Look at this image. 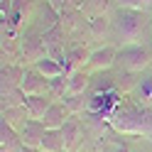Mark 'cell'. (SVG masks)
I'll use <instances>...</instances> for the list:
<instances>
[{"mask_svg": "<svg viewBox=\"0 0 152 152\" xmlns=\"http://www.w3.org/2000/svg\"><path fill=\"white\" fill-rule=\"evenodd\" d=\"M52 103H54V96H49V93H44V96H27L25 98V108H27V113H30V118L42 120Z\"/></svg>", "mask_w": 152, "mask_h": 152, "instance_id": "cell-8", "label": "cell"}, {"mask_svg": "<svg viewBox=\"0 0 152 152\" xmlns=\"http://www.w3.org/2000/svg\"><path fill=\"white\" fill-rule=\"evenodd\" d=\"M135 101L142 108H152V76H142L135 86Z\"/></svg>", "mask_w": 152, "mask_h": 152, "instance_id": "cell-14", "label": "cell"}, {"mask_svg": "<svg viewBox=\"0 0 152 152\" xmlns=\"http://www.w3.org/2000/svg\"><path fill=\"white\" fill-rule=\"evenodd\" d=\"M42 152H64V137H61V130H47L44 137H42Z\"/></svg>", "mask_w": 152, "mask_h": 152, "instance_id": "cell-16", "label": "cell"}, {"mask_svg": "<svg viewBox=\"0 0 152 152\" xmlns=\"http://www.w3.org/2000/svg\"><path fill=\"white\" fill-rule=\"evenodd\" d=\"M152 59V49L145 44H125L118 52V64L125 71H142Z\"/></svg>", "mask_w": 152, "mask_h": 152, "instance_id": "cell-3", "label": "cell"}, {"mask_svg": "<svg viewBox=\"0 0 152 152\" xmlns=\"http://www.w3.org/2000/svg\"><path fill=\"white\" fill-rule=\"evenodd\" d=\"M61 103H64L66 113H71V115H76V113H81V110H88V101L83 98V93L81 96H66Z\"/></svg>", "mask_w": 152, "mask_h": 152, "instance_id": "cell-20", "label": "cell"}, {"mask_svg": "<svg viewBox=\"0 0 152 152\" xmlns=\"http://www.w3.org/2000/svg\"><path fill=\"white\" fill-rule=\"evenodd\" d=\"M145 27H147V20H145V15L140 10H128V7H123L118 12V17H115V34L123 42V47L125 44H137V39L142 37V32H145Z\"/></svg>", "mask_w": 152, "mask_h": 152, "instance_id": "cell-2", "label": "cell"}, {"mask_svg": "<svg viewBox=\"0 0 152 152\" xmlns=\"http://www.w3.org/2000/svg\"><path fill=\"white\" fill-rule=\"evenodd\" d=\"M150 12H152V7H150Z\"/></svg>", "mask_w": 152, "mask_h": 152, "instance_id": "cell-25", "label": "cell"}, {"mask_svg": "<svg viewBox=\"0 0 152 152\" xmlns=\"http://www.w3.org/2000/svg\"><path fill=\"white\" fill-rule=\"evenodd\" d=\"M22 137L15 128H10L7 123H0V152H25L22 150Z\"/></svg>", "mask_w": 152, "mask_h": 152, "instance_id": "cell-6", "label": "cell"}, {"mask_svg": "<svg viewBox=\"0 0 152 152\" xmlns=\"http://www.w3.org/2000/svg\"><path fill=\"white\" fill-rule=\"evenodd\" d=\"M49 93L54 96V101H64L66 93H69V74L49 79Z\"/></svg>", "mask_w": 152, "mask_h": 152, "instance_id": "cell-18", "label": "cell"}, {"mask_svg": "<svg viewBox=\"0 0 152 152\" xmlns=\"http://www.w3.org/2000/svg\"><path fill=\"white\" fill-rule=\"evenodd\" d=\"M22 54H25V59H32V61L44 59V56H47L44 39H37V37H32V34L22 37Z\"/></svg>", "mask_w": 152, "mask_h": 152, "instance_id": "cell-11", "label": "cell"}, {"mask_svg": "<svg viewBox=\"0 0 152 152\" xmlns=\"http://www.w3.org/2000/svg\"><path fill=\"white\" fill-rule=\"evenodd\" d=\"M88 56H91V54H86L83 49H74L69 59H64V69H66V74L81 71V66H83V64H88Z\"/></svg>", "mask_w": 152, "mask_h": 152, "instance_id": "cell-19", "label": "cell"}, {"mask_svg": "<svg viewBox=\"0 0 152 152\" xmlns=\"http://www.w3.org/2000/svg\"><path fill=\"white\" fill-rule=\"evenodd\" d=\"M61 137H64V152H76L81 145V125L76 120H66L61 128Z\"/></svg>", "mask_w": 152, "mask_h": 152, "instance_id": "cell-10", "label": "cell"}, {"mask_svg": "<svg viewBox=\"0 0 152 152\" xmlns=\"http://www.w3.org/2000/svg\"><path fill=\"white\" fill-rule=\"evenodd\" d=\"M118 61V52L113 49V47H101V49H96L91 56H88V69L93 71H101V69H110L113 64Z\"/></svg>", "mask_w": 152, "mask_h": 152, "instance_id": "cell-7", "label": "cell"}, {"mask_svg": "<svg viewBox=\"0 0 152 152\" xmlns=\"http://www.w3.org/2000/svg\"><path fill=\"white\" fill-rule=\"evenodd\" d=\"M86 88H88V76L83 71L69 74V93H66V96H81Z\"/></svg>", "mask_w": 152, "mask_h": 152, "instance_id": "cell-17", "label": "cell"}, {"mask_svg": "<svg viewBox=\"0 0 152 152\" xmlns=\"http://www.w3.org/2000/svg\"><path fill=\"white\" fill-rule=\"evenodd\" d=\"M120 7H128V10H140V12H145L152 7V0H118Z\"/></svg>", "mask_w": 152, "mask_h": 152, "instance_id": "cell-22", "label": "cell"}, {"mask_svg": "<svg viewBox=\"0 0 152 152\" xmlns=\"http://www.w3.org/2000/svg\"><path fill=\"white\" fill-rule=\"evenodd\" d=\"M44 123L42 120H34V118H27L25 120V125L20 128V137H22V145L25 147H30V150H39L42 145V137H44Z\"/></svg>", "mask_w": 152, "mask_h": 152, "instance_id": "cell-5", "label": "cell"}, {"mask_svg": "<svg viewBox=\"0 0 152 152\" xmlns=\"http://www.w3.org/2000/svg\"><path fill=\"white\" fill-rule=\"evenodd\" d=\"M30 118V113H27L25 106H15V108H3V123H7L10 128H15L20 132V128L25 125V120Z\"/></svg>", "mask_w": 152, "mask_h": 152, "instance_id": "cell-13", "label": "cell"}, {"mask_svg": "<svg viewBox=\"0 0 152 152\" xmlns=\"http://www.w3.org/2000/svg\"><path fill=\"white\" fill-rule=\"evenodd\" d=\"M110 123L118 132L128 135H152V110L150 108H118L110 113Z\"/></svg>", "mask_w": 152, "mask_h": 152, "instance_id": "cell-1", "label": "cell"}, {"mask_svg": "<svg viewBox=\"0 0 152 152\" xmlns=\"http://www.w3.org/2000/svg\"><path fill=\"white\" fill-rule=\"evenodd\" d=\"M3 96V108H15V106H25V91L20 86H3L0 91Z\"/></svg>", "mask_w": 152, "mask_h": 152, "instance_id": "cell-15", "label": "cell"}, {"mask_svg": "<svg viewBox=\"0 0 152 152\" xmlns=\"http://www.w3.org/2000/svg\"><path fill=\"white\" fill-rule=\"evenodd\" d=\"M20 88L25 91V96H44V93H49V79L42 76L37 69H25L20 79Z\"/></svg>", "mask_w": 152, "mask_h": 152, "instance_id": "cell-4", "label": "cell"}, {"mask_svg": "<svg viewBox=\"0 0 152 152\" xmlns=\"http://www.w3.org/2000/svg\"><path fill=\"white\" fill-rule=\"evenodd\" d=\"M22 74H25V71H20V69H17V66H12V64L3 66V86H20Z\"/></svg>", "mask_w": 152, "mask_h": 152, "instance_id": "cell-21", "label": "cell"}, {"mask_svg": "<svg viewBox=\"0 0 152 152\" xmlns=\"http://www.w3.org/2000/svg\"><path fill=\"white\" fill-rule=\"evenodd\" d=\"M42 123H44L47 130H61L64 123H66V108H64V103L61 101H54L49 106V110L44 113Z\"/></svg>", "mask_w": 152, "mask_h": 152, "instance_id": "cell-9", "label": "cell"}, {"mask_svg": "<svg viewBox=\"0 0 152 152\" xmlns=\"http://www.w3.org/2000/svg\"><path fill=\"white\" fill-rule=\"evenodd\" d=\"M25 152H42V150H30V147H25Z\"/></svg>", "mask_w": 152, "mask_h": 152, "instance_id": "cell-24", "label": "cell"}, {"mask_svg": "<svg viewBox=\"0 0 152 152\" xmlns=\"http://www.w3.org/2000/svg\"><path fill=\"white\" fill-rule=\"evenodd\" d=\"M34 69L39 71L42 76H47V79H56V76H64V74H66L64 64H61L59 59H52V56H44V59L34 61Z\"/></svg>", "mask_w": 152, "mask_h": 152, "instance_id": "cell-12", "label": "cell"}, {"mask_svg": "<svg viewBox=\"0 0 152 152\" xmlns=\"http://www.w3.org/2000/svg\"><path fill=\"white\" fill-rule=\"evenodd\" d=\"M91 30L96 37H101V32H106V17H93L91 20Z\"/></svg>", "mask_w": 152, "mask_h": 152, "instance_id": "cell-23", "label": "cell"}]
</instances>
